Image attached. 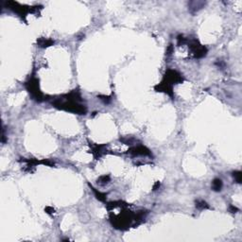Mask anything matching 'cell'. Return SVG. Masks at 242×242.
<instances>
[{
	"instance_id": "obj_1",
	"label": "cell",
	"mask_w": 242,
	"mask_h": 242,
	"mask_svg": "<svg viewBox=\"0 0 242 242\" xmlns=\"http://www.w3.org/2000/svg\"><path fill=\"white\" fill-rule=\"evenodd\" d=\"M52 105L59 110L74 113L77 115H85L87 107L83 103V98L79 90H73L69 94L62 95L52 101Z\"/></svg>"
},
{
	"instance_id": "obj_2",
	"label": "cell",
	"mask_w": 242,
	"mask_h": 242,
	"mask_svg": "<svg viewBox=\"0 0 242 242\" xmlns=\"http://www.w3.org/2000/svg\"><path fill=\"white\" fill-rule=\"evenodd\" d=\"M25 86L27 90V92L30 93V97H32V99L36 100L38 102L44 101L46 99L45 95L42 93L40 88H39V80L35 77H31L30 80H28Z\"/></svg>"
},
{
	"instance_id": "obj_3",
	"label": "cell",
	"mask_w": 242,
	"mask_h": 242,
	"mask_svg": "<svg viewBox=\"0 0 242 242\" xmlns=\"http://www.w3.org/2000/svg\"><path fill=\"white\" fill-rule=\"evenodd\" d=\"M6 5L7 7L11 10L12 11L16 12L18 15H20L23 19H25V17L27 16V14L28 12H35L36 11H38L37 8H40L38 6H35V7H27V6H23L21 5L17 2H14V1H8L6 2Z\"/></svg>"
},
{
	"instance_id": "obj_4",
	"label": "cell",
	"mask_w": 242,
	"mask_h": 242,
	"mask_svg": "<svg viewBox=\"0 0 242 242\" xmlns=\"http://www.w3.org/2000/svg\"><path fill=\"white\" fill-rule=\"evenodd\" d=\"M188 46H189L191 53L193 54L194 58H196V59L203 58V57H205L206 54H207V48H206L204 46L201 45L198 40L190 41Z\"/></svg>"
},
{
	"instance_id": "obj_5",
	"label": "cell",
	"mask_w": 242,
	"mask_h": 242,
	"mask_svg": "<svg viewBox=\"0 0 242 242\" xmlns=\"http://www.w3.org/2000/svg\"><path fill=\"white\" fill-rule=\"evenodd\" d=\"M163 81H165L166 82L169 83L170 85H172V86H173L174 84L183 82V75L178 72L177 70L167 69L165 76H164Z\"/></svg>"
},
{
	"instance_id": "obj_6",
	"label": "cell",
	"mask_w": 242,
	"mask_h": 242,
	"mask_svg": "<svg viewBox=\"0 0 242 242\" xmlns=\"http://www.w3.org/2000/svg\"><path fill=\"white\" fill-rule=\"evenodd\" d=\"M129 153L133 155V156H136V155H145V156H151V151L146 148L145 146H142V145H139V146H135V147H132L131 148L129 151Z\"/></svg>"
},
{
	"instance_id": "obj_7",
	"label": "cell",
	"mask_w": 242,
	"mask_h": 242,
	"mask_svg": "<svg viewBox=\"0 0 242 242\" xmlns=\"http://www.w3.org/2000/svg\"><path fill=\"white\" fill-rule=\"evenodd\" d=\"M90 147H92V153H93L94 157L96 159H98L100 158L101 156L105 153V148H106V145H94V144H91Z\"/></svg>"
},
{
	"instance_id": "obj_8",
	"label": "cell",
	"mask_w": 242,
	"mask_h": 242,
	"mask_svg": "<svg viewBox=\"0 0 242 242\" xmlns=\"http://www.w3.org/2000/svg\"><path fill=\"white\" fill-rule=\"evenodd\" d=\"M53 44H54V41H53V40H50V39L40 38V39L37 41V45H38V46L43 47V48H46V47H48V46H53Z\"/></svg>"
},
{
	"instance_id": "obj_9",
	"label": "cell",
	"mask_w": 242,
	"mask_h": 242,
	"mask_svg": "<svg viewBox=\"0 0 242 242\" xmlns=\"http://www.w3.org/2000/svg\"><path fill=\"white\" fill-rule=\"evenodd\" d=\"M204 2H190L189 3V10L192 11V12H194V11H199L200 9H202V7L204 6Z\"/></svg>"
},
{
	"instance_id": "obj_10",
	"label": "cell",
	"mask_w": 242,
	"mask_h": 242,
	"mask_svg": "<svg viewBox=\"0 0 242 242\" xmlns=\"http://www.w3.org/2000/svg\"><path fill=\"white\" fill-rule=\"evenodd\" d=\"M222 186H223V183H222L221 180H220V179H215L212 183V189L214 191H216V192H219L222 188Z\"/></svg>"
},
{
	"instance_id": "obj_11",
	"label": "cell",
	"mask_w": 242,
	"mask_h": 242,
	"mask_svg": "<svg viewBox=\"0 0 242 242\" xmlns=\"http://www.w3.org/2000/svg\"><path fill=\"white\" fill-rule=\"evenodd\" d=\"M89 186H90V184H89ZM90 187H91V189H92V190H93V192L95 193V195H96V197H97V200H99L100 202H105V201H106V194H104V193H101V192L97 191L96 188H94V187L92 186H90Z\"/></svg>"
},
{
	"instance_id": "obj_12",
	"label": "cell",
	"mask_w": 242,
	"mask_h": 242,
	"mask_svg": "<svg viewBox=\"0 0 242 242\" xmlns=\"http://www.w3.org/2000/svg\"><path fill=\"white\" fill-rule=\"evenodd\" d=\"M111 181V177L109 175H102L97 179V183L100 184V186H105V184L109 183Z\"/></svg>"
},
{
	"instance_id": "obj_13",
	"label": "cell",
	"mask_w": 242,
	"mask_h": 242,
	"mask_svg": "<svg viewBox=\"0 0 242 242\" xmlns=\"http://www.w3.org/2000/svg\"><path fill=\"white\" fill-rule=\"evenodd\" d=\"M196 207L198 209H201V210H203V209H208L209 208V205L208 203L202 201V200H199V201H196Z\"/></svg>"
},
{
	"instance_id": "obj_14",
	"label": "cell",
	"mask_w": 242,
	"mask_h": 242,
	"mask_svg": "<svg viewBox=\"0 0 242 242\" xmlns=\"http://www.w3.org/2000/svg\"><path fill=\"white\" fill-rule=\"evenodd\" d=\"M241 172L240 171H234L233 172V177H234V179L236 180V182L237 183H241Z\"/></svg>"
},
{
	"instance_id": "obj_15",
	"label": "cell",
	"mask_w": 242,
	"mask_h": 242,
	"mask_svg": "<svg viewBox=\"0 0 242 242\" xmlns=\"http://www.w3.org/2000/svg\"><path fill=\"white\" fill-rule=\"evenodd\" d=\"M177 42H178V45L179 46H183L187 43V39L184 38L183 35H179V36L177 37Z\"/></svg>"
},
{
	"instance_id": "obj_16",
	"label": "cell",
	"mask_w": 242,
	"mask_h": 242,
	"mask_svg": "<svg viewBox=\"0 0 242 242\" xmlns=\"http://www.w3.org/2000/svg\"><path fill=\"white\" fill-rule=\"evenodd\" d=\"M97 97L100 99L101 101H103L104 103H109L111 100H112V98H111V97H109V96H104V95H99V96H97Z\"/></svg>"
},
{
	"instance_id": "obj_17",
	"label": "cell",
	"mask_w": 242,
	"mask_h": 242,
	"mask_svg": "<svg viewBox=\"0 0 242 242\" xmlns=\"http://www.w3.org/2000/svg\"><path fill=\"white\" fill-rule=\"evenodd\" d=\"M172 51H173V47H172L171 45H170V46H168V49L167 50V55H171Z\"/></svg>"
},
{
	"instance_id": "obj_18",
	"label": "cell",
	"mask_w": 242,
	"mask_h": 242,
	"mask_svg": "<svg viewBox=\"0 0 242 242\" xmlns=\"http://www.w3.org/2000/svg\"><path fill=\"white\" fill-rule=\"evenodd\" d=\"M230 211H231L232 213H237V212L238 211V209L236 207V206H233V205H231V206H230Z\"/></svg>"
},
{
	"instance_id": "obj_19",
	"label": "cell",
	"mask_w": 242,
	"mask_h": 242,
	"mask_svg": "<svg viewBox=\"0 0 242 242\" xmlns=\"http://www.w3.org/2000/svg\"><path fill=\"white\" fill-rule=\"evenodd\" d=\"M46 212L47 213V214H52V213H54V209H52L51 207H46Z\"/></svg>"
},
{
	"instance_id": "obj_20",
	"label": "cell",
	"mask_w": 242,
	"mask_h": 242,
	"mask_svg": "<svg viewBox=\"0 0 242 242\" xmlns=\"http://www.w3.org/2000/svg\"><path fill=\"white\" fill-rule=\"evenodd\" d=\"M158 186H160V183L157 182L155 184H154V186H153V190H156V188H157Z\"/></svg>"
}]
</instances>
